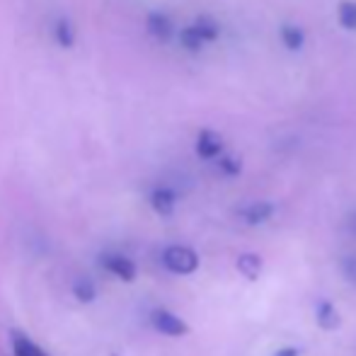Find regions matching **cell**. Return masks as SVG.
Masks as SVG:
<instances>
[{
	"label": "cell",
	"instance_id": "1",
	"mask_svg": "<svg viewBox=\"0 0 356 356\" xmlns=\"http://www.w3.org/2000/svg\"><path fill=\"white\" fill-rule=\"evenodd\" d=\"M160 262L168 269L170 274H177V277H189L199 269V252L187 245H168L160 254Z\"/></svg>",
	"mask_w": 356,
	"mask_h": 356
},
{
	"label": "cell",
	"instance_id": "2",
	"mask_svg": "<svg viewBox=\"0 0 356 356\" xmlns=\"http://www.w3.org/2000/svg\"><path fill=\"white\" fill-rule=\"evenodd\" d=\"M150 325H153L155 332L165 334V337H184V334H189V325L168 308L150 310Z\"/></svg>",
	"mask_w": 356,
	"mask_h": 356
},
{
	"label": "cell",
	"instance_id": "3",
	"mask_svg": "<svg viewBox=\"0 0 356 356\" xmlns=\"http://www.w3.org/2000/svg\"><path fill=\"white\" fill-rule=\"evenodd\" d=\"M194 150L202 160H218L225 153L223 136L213 129H202L197 134V141H194Z\"/></svg>",
	"mask_w": 356,
	"mask_h": 356
},
{
	"label": "cell",
	"instance_id": "4",
	"mask_svg": "<svg viewBox=\"0 0 356 356\" xmlns=\"http://www.w3.org/2000/svg\"><path fill=\"white\" fill-rule=\"evenodd\" d=\"M102 267L107 269L109 274H114L117 279H122V282H134L138 274L136 264L131 262V259L127 257V254H119V252H107L102 254Z\"/></svg>",
	"mask_w": 356,
	"mask_h": 356
},
{
	"label": "cell",
	"instance_id": "5",
	"mask_svg": "<svg viewBox=\"0 0 356 356\" xmlns=\"http://www.w3.org/2000/svg\"><path fill=\"white\" fill-rule=\"evenodd\" d=\"M145 32L155 42H170L175 37V22L165 13H148V17H145Z\"/></svg>",
	"mask_w": 356,
	"mask_h": 356
},
{
	"label": "cell",
	"instance_id": "6",
	"mask_svg": "<svg viewBox=\"0 0 356 356\" xmlns=\"http://www.w3.org/2000/svg\"><path fill=\"white\" fill-rule=\"evenodd\" d=\"M148 204L158 216H172L175 213V207H177V194L175 189L170 187H155L153 192L148 194Z\"/></svg>",
	"mask_w": 356,
	"mask_h": 356
},
{
	"label": "cell",
	"instance_id": "7",
	"mask_svg": "<svg viewBox=\"0 0 356 356\" xmlns=\"http://www.w3.org/2000/svg\"><path fill=\"white\" fill-rule=\"evenodd\" d=\"M274 211H277V207H274L272 202H252L240 209L238 216H240V220L248 225H262L272 218Z\"/></svg>",
	"mask_w": 356,
	"mask_h": 356
},
{
	"label": "cell",
	"instance_id": "8",
	"mask_svg": "<svg viewBox=\"0 0 356 356\" xmlns=\"http://www.w3.org/2000/svg\"><path fill=\"white\" fill-rule=\"evenodd\" d=\"M10 349H13L15 356H51L49 352H44L37 342H32L24 332H17V330L10 332Z\"/></svg>",
	"mask_w": 356,
	"mask_h": 356
},
{
	"label": "cell",
	"instance_id": "9",
	"mask_svg": "<svg viewBox=\"0 0 356 356\" xmlns=\"http://www.w3.org/2000/svg\"><path fill=\"white\" fill-rule=\"evenodd\" d=\"M235 269L243 274L248 282H257L262 277V269H264V259L259 257L257 252H243L235 262Z\"/></svg>",
	"mask_w": 356,
	"mask_h": 356
},
{
	"label": "cell",
	"instance_id": "10",
	"mask_svg": "<svg viewBox=\"0 0 356 356\" xmlns=\"http://www.w3.org/2000/svg\"><path fill=\"white\" fill-rule=\"evenodd\" d=\"M315 323L330 332V330H337L339 325H342V315H339V310L334 308L330 300H320V303L315 305Z\"/></svg>",
	"mask_w": 356,
	"mask_h": 356
},
{
	"label": "cell",
	"instance_id": "11",
	"mask_svg": "<svg viewBox=\"0 0 356 356\" xmlns=\"http://www.w3.org/2000/svg\"><path fill=\"white\" fill-rule=\"evenodd\" d=\"M51 37L61 49H71L75 44V27L68 17H56L51 24Z\"/></svg>",
	"mask_w": 356,
	"mask_h": 356
},
{
	"label": "cell",
	"instance_id": "12",
	"mask_svg": "<svg viewBox=\"0 0 356 356\" xmlns=\"http://www.w3.org/2000/svg\"><path fill=\"white\" fill-rule=\"evenodd\" d=\"M194 29L199 32V37L204 39V44L207 42H216V39L220 37V24L216 22L211 15H199L197 19H194Z\"/></svg>",
	"mask_w": 356,
	"mask_h": 356
},
{
	"label": "cell",
	"instance_id": "13",
	"mask_svg": "<svg viewBox=\"0 0 356 356\" xmlns=\"http://www.w3.org/2000/svg\"><path fill=\"white\" fill-rule=\"evenodd\" d=\"M279 37H282V44L289 49V51H300L305 44V32L298 27V24H284Z\"/></svg>",
	"mask_w": 356,
	"mask_h": 356
},
{
	"label": "cell",
	"instance_id": "14",
	"mask_svg": "<svg viewBox=\"0 0 356 356\" xmlns=\"http://www.w3.org/2000/svg\"><path fill=\"white\" fill-rule=\"evenodd\" d=\"M337 19L344 29L356 32V0H342L337 8Z\"/></svg>",
	"mask_w": 356,
	"mask_h": 356
},
{
	"label": "cell",
	"instance_id": "15",
	"mask_svg": "<svg viewBox=\"0 0 356 356\" xmlns=\"http://www.w3.org/2000/svg\"><path fill=\"white\" fill-rule=\"evenodd\" d=\"M73 296L80 300V303H92L95 296H97V289H95V284L90 282V279L80 277L73 282Z\"/></svg>",
	"mask_w": 356,
	"mask_h": 356
},
{
	"label": "cell",
	"instance_id": "16",
	"mask_svg": "<svg viewBox=\"0 0 356 356\" xmlns=\"http://www.w3.org/2000/svg\"><path fill=\"white\" fill-rule=\"evenodd\" d=\"M179 44H182L184 51L197 54L199 49L204 47V39L199 37V32L194 29V24H189V27H184L182 32H179Z\"/></svg>",
	"mask_w": 356,
	"mask_h": 356
},
{
	"label": "cell",
	"instance_id": "17",
	"mask_svg": "<svg viewBox=\"0 0 356 356\" xmlns=\"http://www.w3.org/2000/svg\"><path fill=\"white\" fill-rule=\"evenodd\" d=\"M218 170L223 175H228V177H238V175L243 172V160H240L238 155L223 153L218 158Z\"/></svg>",
	"mask_w": 356,
	"mask_h": 356
},
{
	"label": "cell",
	"instance_id": "18",
	"mask_svg": "<svg viewBox=\"0 0 356 356\" xmlns=\"http://www.w3.org/2000/svg\"><path fill=\"white\" fill-rule=\"evenodd\" d=\"M342 272H344V277L349 279L352 284H356V254H352V257H347L342 262Z\"/></svg>",
	"mask_w": 356,
	"mask_h": 356
},
{
	"label": "cell",
	"instance_id": "19",
	"mask_svg": "<svg viewBox=\"0 0 356 356\" xmlns=\"http://www.w3.org/2000/svg\"><path fill=\"white\" fill-rule=\"evenodd\" d=\"M272 356H300V352L296 347H282V349H277Z\"/></svg>",
	"mask_w": 356,
	"mask_h": 356
}]
</instances>
